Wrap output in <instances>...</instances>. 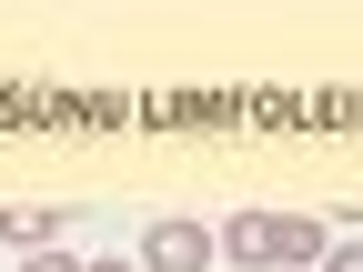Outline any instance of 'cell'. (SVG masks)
Wrapping results in <instances>:
<instances>
[{
	"mask_svg": "<svg viewBox=\"0 0 363 272\" xmlns=\"http://www.w3.org/2000/svg\"><path fill=\"white\" fill-rule=\"evenodd\" d=\"M142 262H152V272H212V262H222V242L202 232V222H172V212H162L152 232H142Z\"/></svg>",
	"mask_w": 363,
	"mask_h": 272,
	"instance_id": "1",
	"label": "cell"
},
{
	"mask_svg": "<svg viewBox=\"0 0 363 272\" xmlns=\"http://www.w3.org/2000/svg\"><path fill=\"white\" fill-rule=\"evenodd\" d=\"M333 252V232L313 212H272V272H293V262H323Z\"/></svg>",
	"mask_w": 363,
	"mask_h": 272,
	"instance_id": "2",
	"label": "cell"
},
{
	"mask_svg": "<svg viewBox=\"0 0 363 272\" xmlns=\"http://www.w3.org/2000/svg\"><path fill=\"white\" fill-rule=\"evenodd\" d=\"M212 242H222V262H242V272H272V212H233Z\"/></svg>",
	"mask_w": 363,
	"mask_h": 272,
	"instance_id": "3",
	"label": "cell"
},
{
	"mask_svg": "<svg viewBox=\"0 0 363 272\" xmlns=\"http://www.w3.org/2000/svg\"><path fill=\"white\" fill-rule=\"evenodd\" d=\"M71 212H0V242H61Z\"/></svg>",
	"mask_w": 363,
	"mask_h": 272,
	"instance_id": "4",
	"label": "cell"
},
{
	"mask_svg": "<svg viewBox=\"0 0 363 272\" xmlns=\"http://www.w3.org/2000/svg\"><path fill=\"white\" fill-rule=\"evenodd\" d=\"M21 272H81V262H71V252H30Z\"/></svg>",
	"mask_w": 363,
	"mask_h": 272,
	"instance_id": "5",
	"label": "cell"
},
{
	"mask_svg": "<svg viewBox=\"0 0 363 272\" xmlns=\"http://www.w3.org/2000/svg\"><path fill=\"white\" fill-rule=\"evenodd\" d=\"M323 272H363V242H343V252H323Z\"/></svg>",
	"mask_w": 363,
	"mask_h": 272,
	"instance_id": "6",
	"label": "cell"
},
{
	"mask_svg": "<svg viewBox=\"0 0 363 272\" xmlns=\"http://www.w3.org/2000/svg\"><path fill=\"white\" fill-rule=\"evenodd\" d=\"M81 272H131V262H81Z\"/></svg>",
	"mask_w": 363,
	"mask_h": 272,
	"instance_id": "7",
	"label": "cell"
}]
</instances>
